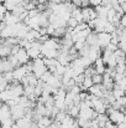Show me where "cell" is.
<instances>
[{
	"instance_id": "obj_28",
	"label": "cell",
	"mask_w": 126,
	"mask_h": 128,
	"mask_svg": "<svg viewBox=\"0 0 126 128\" xmlns=\"http://www.w3.org/2000/svg\"><path fill=\"white\" fill-rule=\"evenodd\" d=\"M73 0H64V2H72Z\"/></svg>"
},
{
	"instance_id": "obj_5",
	"label": "cell",
	"mask_w": 126,
	"mask_h": 128,
	"mask_svg": "<svg viewBox=\"0 0 126 128\" xmlns=\"http://www.w3.org/2000/svg\"><path fill=\"white\" fill-rule=\"evenodd\" d=\"M10 114H11V118L16 122L17 120L25 117V108L16 103V104H14V106L10 107Z\"/></svg>"
},
{
	"instance_id": "obj_3",
	"label": "cell",
	"mask_w": 126,
	"mask_h": 128,
	"mask_svg": "<svg viewBox=\"0 0 126 128\" xmlns=\"http://www.w3.org/2000/svg\"><path fill=\"white\" fill-rule=\"evenodd\" d=\"M31 62H32V74L39 80L42 75L47 71V67L43 64V58H36V60H32Z\"/></svg>"
},
{
	"instance_id": "obj_23",
	"label": "cell",
	"mask_w": 126,
	"mask_h": 128,
	"mask_svg": "<svg viewBox=\"0 0 126 128\" xmlns=\"http://www.w3.org/2000/svg\"><path fill=\"white\" fill-rule=\"evenodd\" d=\"M91 81H93V85H101V82H103V75L94 74L91 76Z\"/></svg>"
},
{
	"instance_id": "obj_27",
	"label": "cell",
	"mask_w": 126,
	"mask_h": 128,
	"mask_svg": "<svg viewBox=\"0 0 126 128\" xmlns=\"http://www.w3.org/2000/svg\"><path fill=\"white\" fill-rule=\"evenodd\" d=\"M116 128H126V123H125V122L119 123V124H116Z\"/></svg>"
},
{
	"instance_id": "obj_24",
	"label": "cell",
	"mask_w": 126,
	"mask_h": 128,
	"mask_svg": "<svg viewBox=\"0 0 126 128\" xmlns=\"http://www.w3.org/2000/svg\"><path fill=\"white\" fill-rule=\"evenodd\" d=\"M79 22L76 20V19H73V18H69V20L67 21V28H71V29H74L77 25H78Z\"/></svg>"
},
{
	"instance_id": "obj_21",
	"label": "cell",
	"mask_w": 126,
	"mask_h": 128,
	"mask_svg": "<svg viewBox=\"0 0 126 128\" xmlns=\"http://www.w3.org/2000/svg\"><path fill=\"white\" fill-rule=\"evenodd\" d=\"M43 64H44V66L48 70L51 67H54L58 64V61H57V58H43Z\"/></svg>"
},
{
	"instance_id": "obj_12",
	"label": "cell",
	"mask_w": 126,
	"mask_h": 128,
	"mask_svg": "<svg viewBox=\"0 0 126 128\" xmlns=\"http://www.w3.org/2000/svg\"><path fill=\"white\" fill-rule=\"evenodd\" d=\"M11 114H10V107L5 103H0V122L4 121V120H7L10 118Z\"/></svg>"
},
{
	"instance_id": "obj_2",
	"label": "cell",
	"mask_w": 126,
	"mask_h": 128,
	"mask_svg": "<svg viewBox=\"0 0 126 128\" xmlns=\"http://www.w3.org/2000/svg\"><path fill=\"white\" fill-rule=\"evenodd\" d=\"M77 118H81L84 121H91V120L96 118V113L93 111L91 107L86 106L84 102H81L79 103V113H78Z\"/></svg>"
},
{
	"instance_id": "obj_17",
	"label": "cell",
	"mask_w": 126,
	"mask_h": 128,
	"mask_svg": "<svg viewBox=\"0 0 126 128\" xmlns=\"http://www.w3.org/2000/svg\"><path fill=\"white\" fill-rule=\"evenodd\" d=\"M71 18L76 19L78 22H83V18H82V10H81V8H76V6H74V9L71 11Z\"/></svg>"
},
{
	"instance_id": "obj_14",
	"label": "cell",
	"mask_w": 126,
	"mask_h": 128,
	"mask_svg": "<svg viewBox=\"0 0 126 128\" xmlns=\"http://www.w3.org/2000/svg\"><path fill=\"white\" fill-rule=\"evenodd\" d=\"M110 8H106V6H103V5H98L95 6V12H96V16L98 18H101V19H106V15H108V10Z\"/></svg>"
},
{
	"instance_id": "obj_26",
	"label": "cell",
	"mask_w": 126,
	"mask_h": 128,
	"mask_svg": "<svg viewBox=\"0 0 126 128\" xmlns=\"http://www.w3.org/2000/svg\"><path fill=\"white\" fill-rule=\"evenodd\" d=\"M89 4L93 5V6H98L101 4V0H89Z\"/></svg>"
},
{
	"instance_id": "obj_8",
	"label": "cell",
	"mask_w": 126,
	"mask_h": 128,
	"mask_svg": "<svg viewBox=\"0 0 126 128\" xmlns=\"http://www.w3.org/2000/svg\"><path fill=\"white\" fill-rule=\"evenodd\" d=\"M15 57H16V60H17V62L20 64V66H22V65H26L29 61H30V58H29V56H27V52H26V50H24V48H21L20 47V50L14 55Z\"/></svg>"
},
{
	"instance_id": "obj_10",
	"label": "cell",
	"mask_w": 126,
	"mask_h": 128,
	"mask_svg": "<svg viewBox=\"0 0 126 128\" xmlns=\"http://www.w3.org/2000/svg\"><path fill=\"white\" fill-rule=\"evenodd\" d=\"M93 67H94V70H95V74H98V75H103V74L105 72V68H106L105 64L101 61L100 57L96 58V60L93 62Z\"/></svg>"
},
{
	"instance_id": "obj_11",
	"label": "cell",
	"mask_w": 126,
	"mask_h": 128,
	"mask_svg": "<svg viewBox=\"0 0 126 128\" xmlns=\"http://www.w3.org/2000/svg\"><path fill=\"white\" fill-rule=\"evenodd\" d=\"M46 85L51 86L52 88H59L62 86V81H61V77L59 76H56V75H51V77L47 80Z\"/></svg>"
},
{
	"instance_id": "obj_19",
	"label": "cell",
	"mask_w": 126,
	"mask_h": 128,
	"mask_svg": "<svg viewBox=\"0 0 126 128\" xmlns=\"http://www.w3.org/2000/svg\"><path fill=\"white\" fill-rule=\"evenodd\" d=\"M11 100V92L9 91V87L5 90V91H2V92H0V101L1 102H7V101H10Z\"/></svg>"
},
{
	"instance_id": "obj_4",
	"label": "cell",
	"mask_w": 126,
	"mask_h": 128,
	"mask_svg": "<svg viewBox=\"0 0 126 128\" xmlns=\"http://www.w3.org/2000/svg\"><path fill=\"white\" fill-rule=\"evenodd\" d=\"M111 41V36L110 34L108 32H96V42H98V46L104 50L109 44Z\"/></svg>"
},
{
	"instance_id": "obj_6",
	"label": "cell",
	"mask_w": 126,
	"mask_h": 128,
	"mask_svg": "<svg viewBox=\"0 0 126 128\" xmlns=\"http://www.w3.org/2000/svg\"><path fill=\"white\" fill-rule=\"evenodd\" d=\"M26 75H27V71H26L25 65L19 66V67H16V68H14V70H12V77H14V81L20 82V81H21Z\"/></svg>"
},
{
	"instance_id": "obj_15",
	"label": "cell",
	"mask_w": 126,
	"mask_h": 128,
	"mask_svg": "<svg viewBox=\"0 0 126 128\" xmlns=\"http://www.w3.org/2000/svg\"><path fill=\"white\" fill-rule=\"evenodd\" d=\"M52 121L53 120H51L49 117H46V116H42L39 118V121L36 122L37 123V127L39 128H47L51 123H52Z\"/></svg>"
},
{
	"instance_id": "obj_18",
	"label": "cell",
	"mask_w": 126,
	"mask_h": 128,
	"mask_svg": "<svg viewBox=\"0 0 126 128\" xmlns=\"http://www.w3.org/2000/svg\"><path fill=\"white\" fill-rule=\"evenodd\" d=\"M78 113H79V106H77V104H73L69 108H67V114L71 116L72 118H77Z\"/></svg>"
},
{
	"instance_id": "obj_29",
	"label": "cell",
	"mask_w": 126,
	"mask_h": 128,
	"mask_svg": "<svg viewBox=\"0 0 126 128\" xmlns=\"http://www.w3.org/2000/svg\"><path fill=\"white\" fill-rule=\"evenodd\" d=\"M0 103H1V101H0Z\"/></svg>"
},
{
	"instance_id": "obj_7",
	"label": "cell",
	"mask_w": 126,
	"mask_h": 128,
	"mask_svg": "<svg viewBox=\"0 0 126 128\" xmlns=\"http://www.w3.org/2000/svg\"><path fill=\"white\" fill-rule=\"evenodd\" d=\"M88 91H89V92H88L89 94H93V96H95V97H98V98H103L104 93L106 92V90L101 85H93Z\"/></svg>"
},
{
	"instance_id": "obj_25",
	"label": "cell",
	"mask_w": 126,
	"mask_h": 128,
	"mask_svg": "<svg viewBox=\"0 0 126 128\" xmlns=\"http://www.w3.org/2000/svg\"><path fill=\"white\" fill-rule=\"evenodd\" d=\"M7 11L5 10V8H4V5L2 4H0V21H2L4 20V16H5V14H6Z\"/></svg>"
},
{
	"instance_id": "obj_22",
	"label": "cell",
	"mask_w": 126,
	"mask_h": 128,
	"mask_svg": "<svg viewBox=\"0 0 126 128\" xmlns=\"http://www.w3.org/2000/svg\"><path fill=\"white\" fill-rule=\"evenodd\" d=\"M115 30H116V26H115L113 22H109V21H106V24H105V26H104V32L111 34V32H114Z\"/></svg>"
},
{
	"instance_id": "obj_1",
	"label": "cell",
	"mask_w": 126,
	"mask_h": 128,
	"mask_svg": "<svg viewBox=\"0 0 126 128\" xmlns=\"http://www.w3.org/2000/svg\"><path fill=\"white\" fill-rule=\"evenodd\" d=\"M105 114L108 116V120L115 126L119 124V123L125 122V113L121 112V111H118V110H113L110 106L106 108Z\"/></svg>"
},
{
	"instance_id": "obj_13",
	"label": "cell",
	"mask_w": 126,
	"mask_h": 128,
	"mask_svg": "<svg viewBox=\"0 0 126 128\" xmlns=\"http://www.w3.org/2000/svg\"><path fill=\"white\" fill-rule=\"evenodd\" d=\"M26 52H27V56H29V58H31V60H36V58H43V55H42L41 52H40V50H39V48H34V47H31V48H29Z\"/></svg>"
},
{
	"instance_id": "obj_20",
	"label": "cell",
	"mask_w": 126,
	"mask_h": 128,
	"mask_svg": "<svg viewBox=\"0 0 126 128\" xmlns=\"http://www.w3.org/2000/svg\"><path fill=\"white\" fill-rule=\"evenodd\" d=\"M15 124V121L10 117L7 120H4L0 122V128H12V126Z\"/></svg>"
},
{
	"instance_id": "obj_16",
	"label": "cell",
	"mask_w": 126,
	"mask_h": 128,
	"mask_svg": "<svg viewBox=\"0 0 126 128\" xmlns=\"http://www.w3.org/2000/svg\"><path fill=\"white\" fill-rule=\"evenodd\" d=\"M73 123H74V118H72V117H71V116H68V114H66V117L59 122L61 128H71Z\"/></svg>"
},
{
	"instance_id": "obj_9",
	"label": "cell",
	"mask_w": 126,
	"mask_h": 128,
	"mask_svg": "<svg viewBox=\"0 0 126 128\" xmlns=\"http://www.w3.org/2000/svg\"><path fill=\"white\" fill-rule=\"evenodd\" d=\"M4 24L6 26H11V25H16L17 22H20V19L15 15H12L11 12H6L5 16H4Z\"/></svg>"
}]
</instances>
